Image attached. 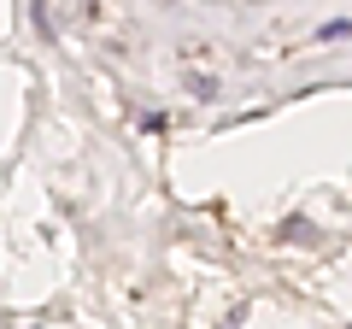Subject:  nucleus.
Instances as JSON below:
<instances>
[{
  "label": "nucleus",
  "mask_w": 352,
  "mask_h": 329,
  "mask_svg": "<svg viewBox=\"0 0 352 329\" xmlns=\"http://www.w3.org/2000/svg\"><path fill=\"white\" fill-rule=\"evenodd\" d=\"M335 36H352V18H335V24H323V41H335Z\"/></svg>",
  "instance_id": "nucleus-1"
}]
</instances>
